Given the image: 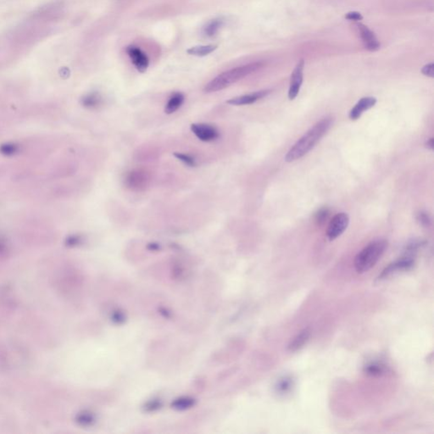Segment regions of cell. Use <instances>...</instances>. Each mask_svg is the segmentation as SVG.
<instances>
[{"instance_id":"obj_20","label":"cell","mask_w":434,"mask_h":434,"mask_svg":"<svg viewBox=\"0 0 434 434\" xmlns=\"http://www.w3.org/2000/svg\"><path fill=\"white\" fill-rule=\"evenodd\" d=\"M173 154H174V156L176 157L177 160L184 163L187 166H191V167L196 166V160H195V158L192 157L191 155H189V154L179 153V152H176V153H174Z\"/></svg>"},{"instance_id":"obj_13","label":"cell","mask_w":434,"mask_h":434,"mask_svg":"<svg viewBox=\"0 0 434 434\" xmlns=\"http://www.w3.org/2000/svg\"><path fill=\"white\" fill-rule=\"evenodd\" d=\"M310 329H304L301 332H300V333H298L297 335L295 336L293 340L290 342V344L288 345V349L290 351H296L298 349L302 348L310 339Z\"/></svg>"},{"instance_id":"obj_10","label":"cell","mask_w":434,"mask_h":434,"mask_svg":"<svg viewBox=\"0 0 434 434\" xmlns=\"http://www.w3.org/2000/svg\"><path fill=\"white\" fill-rule=\"evenodd\" d=\"M358 30L360 32L362 42L364 43L365 48H367L369 51L374 52L377 51L380 48L379 42L377 40V37L374 34L372 31H370L368 28V26H366L364 24H358Z\"/></svg>"},{"instance_id":"obj_8","label":"cell","mask_w":434,"mask_h":434,"mask_svg":"<svg viewBox=\"0 0 434 434\" xmlns=\"http://www.w3.org/2000/svg\"><path fill=\"white\" fill-rule=\"evenodd\" d=\"M127 53L131 59L132 64L139 72L144 73L147 70L150 65V59L147 54L142 51L140 48L133 45H130L127 48Z\"/></svg>"},{"instance_id":"obj_16","label":"cell","mask_w":434,"mask_h":434,"mask_svg":"<svg viewBox=\"0 0 434 434\" xmlns=\"http://www.w3.org/2000/svg\"><path fill=\"white\" fill-rule=\"evenodd\" d=\"M223 20H211L204 26L203 33L207 38H213L218 33L219 30L221 28V26H223Z\"/></svg>"},{"instance_id":"obj_17","label":"cell","mask_w":434,"mask_h":434,"mask_svg":"<svg viewBox=\"0 0 434 434\" xmlns=\"http://www.w3.org/2000/svg\"><path fill=\"white\" fill-rule=\"evenodd\" d=\"M217 48V45H199V46H195V47L189 48L187 50V53L190 55H194V56L204 57L208 54H211L212 52H214Z\"/></svg>"},{"instance_id":"obj_26","label":"cell","mask_w":434,"mask_h":434,"mask_svg":"<svg viewBox=\"0 0 434 434\" xmlns=\"http://www.w3.org/2000/svg\"><path fill=\"white\" fill-rule=\"evenodd\" d=\"M148 248L150 249H152V250H157V249H159L160 246L158 245L157 243H150L149 246H148Z\"/></svg>"},{"instance_id":"obj_18","label":"cell","mask_w":434,"mask_h":434,"mask_svg":"<svg viewBox=\"0 0 434 434\" xmlns=\"http://www.w3.org/2000/svg\"><path fill=\"white\" fill-rule=\"evenodd\" d=\"M384 371L385 366L379 363H370L366 367V372L371 376H380L381 374L384 373Z\"/></svg>"},{"instance_id":"obj_2","label":"cell","mask_w":434,"mask_h":434,"mask_svg":"<svg viewBox=\"0 0 434 434\" xmlns=\"http://www.w3.org/2000/svg\"><path fill=\"white\" fill-rule=\"evenodd\" d=\"M263 66L261 62H255L250 64L242 65L239 67L233 68L227 70L223 73L218 75L204 87L205 93H214L220 90H223L231 86L233 83L242 80L244 77H248L250 74L256 72Z\"/></svg>"},{"instance_id":"obj_23","label":"cell","mask_w":434,"mask_h":434,"mask_svg":"<svg viewBox=\"0 0 434 434\" xmlns=\"http://www.w3.org/2000/svg\"><path fill=\"white\" fill-rule=\"evenodd\" d=\"M421 73L427 77H434V64L430 63V64L426 65L423 68L421 69Z\"/></svg>"},{"instance_id":"obj_19","label":"cell","mask_w":434,"mask_h":434,"mask_svg":"<svg viewBox=\"0 0 434 434\" xmlns=\"http://www.w3.org/2000/svg\"><path fill=\"white\" fill-rule=\"evenodd\" d=\"M416 220L420 224V226L423 227H428L431 226V217L426 211H420L416 215Z\"/></svg>"},{"instance_id":"obj_4","label":"cell","mask_w":434,"mask_h":434,"mask_svg":"<svg viewBox=\"0 0 434 434\" xmlns=\"http://www.w3.org/2000/svg\"><path fill=\"white\" fill-rule=\"evenodd\" d=\"M151 182L150 173L144 169L131 170L125 176L124 184L127 189L133 192H144Z\"/></svg>"},{"instance_id":"obj_1","label":"cell","mask_w":434,"mask_h":434,"mask_svg":"<svg viewBox=\"0 0 434 434\" xmlns=\"http://www.w3.org/2000/svg\"><path fill=\"white\" fill-rule=\"evenodd\" d=\"M333 119L325 117L310 128L288 150L285 161L294 162L309 153L332 128Z\"/></svg>"},{"instance_id":"obj_3","label":"cell","mask_w":434,"mask_h":434,"mask_svg":"<svg viewBox=\"0 0 434 434\" xmlns=\"http://www.w3.org/2000/svg\"><path fill=\"white\" fill-rule=\"evenodd\" d=\"M387 247L386 240H375L358 253L354 259V268L358 273H364L372 268L385 252Z\"/></svg>"},{"instance_id":"obj_9","label":"cell","mask_w":434,"mask_h":434,"mask_svg":"<svg viewBox=\"0 0 434 434\" xmlns=\"http://www.w3.org/2000/svg\"><path fill=\"white\" fill-rule=\"evenodd\" d=\"M271 93V90H260L257 92H254L249 94H245V95L239 96L235 97L233 99L227 100V103L231 106H248V105H252L256 101H258L260 99L265 98Z\"/></svg>"},{"instance_id":"obj_22","label":"cell","mask_w":434,"mask_h":434,"mask_svg":"<svg viewBox=\"0 0 434 434\" xmlns=\"http://www.w3.org/2000/svg\"><path fill=\"white\" fill-rule=\"evenodd\" d=\"M291 385H292L291 380L284 378V379L282 380L280 383H278V390L280 392H283L284 393V392H287V390H290Z\"/></svg>"},{"instance_id":"obj_25","label":"cell","mask_w":434,"mask_h":434,"mask_svg":"<svg viewBox=\"0 0 434 434\" xmlns=\"http://www.w3.org/2000/svg\"><path fill=\"white\" fill-rule=\"evenodd\" d=\"M426 148H428V150H433L434 149V137H431L429 140L426 143Z\"/></svg>"},{"instance_id":"obj_7","label":"cell","mask_w":434,"mask_h":434,"mask_svg":"<svg viewBox=\"0 0 434 434\" xmlns=\"http://www.w3.org/2000/svg\"><path fill=\"white\" fill-rule=\"evenodd\" d=\"M304 67V61L300 60L291 75L290 86L288 90V99L290 100H294L300 93V87L303 83Z\"/></svg>"},{"instance_id":"obj_24","label":"cell","mask_w":434,"mask_h":434,"mask_svg":"<svg viewBox=\"0 0 434 434\" xmlns=\"http://www.w3.org/2000/svg\"><path fill=\"white\" fill-rule=\"evenodd\" d=\"M345 18L347 20H349V21L358 22V21H361V20L363 19V16L359 12L352 11V12H348V13L346 14L345 15Z\"/></svg>"},{"instance_id":"obj_15","label":"cell","mask_w":434,"mask_h":434,"mask_svg":"<svg viewBox=\"0 0 434 434\" xmlns=\"http://www.w3.org/2000/svg\"><path fill=\"white\" fill-rule=\"evenodd\" d=\"M103 99L101 95L97 92L90 93L84 96L82 99V105L85 108L95 109L102 105Z\"/></svg>"},{"instance_id":"obj_5","label":"cell","mask_w":434,"mask_h":434,"mask_svg":"<svg viewBox=\"0 0 434 434\" xmlns=\"http://www.w3.org/2000/svg\"><path fill=\"white\" fill-rule=\"evenodd\" d=\"M349 223V217L348 214L341 212L333 217L329 222L326 230V236L330 241L338 239L347 229Z\"/></svg>"},{"instance_id":"obj_21","label":"cell","mask_w":434,"mask_h":434,"mask_svg":"<svg viewBox=\"0 0 434 434\" xmlns=\"http://www.w3.org/2000/svg\"><path fill=\"white\" fill-rule=\"evenodd\" d=\"M329 213H330V211L327 208L324 207L320 209L319 211H317L315 215V220H316V223L319 224V225L325 223L326 220H327V218H328Z\"/></svg>"},{"instance_id":"obj_12","label":"cell","mask_w":434,"mask_h":434,"mask_svg":"<svg viewBox=\"0 0 434 434\" xmlns=\"http://www.w3.org/2000/svg\"><path fill=\"white\" fill-rule=\"evenodd\" d=\"M413 265H414V260L412 258L404 257L386 267V269L383 271V273L381 275V278H387L390 275L393 274L397 271L409 270V269L412 268Z\"/></svg>"},{"instance_id":"obj_6","label":"cell","mask_w":434,"mask_h":434,"mask_svg":"<svg viewBox=\"0 0 434 434\" xmlns=\"http://www.w3.org/2000/svg\"><path fill=\"white\" fill-rule=\"evenodd\" d=\"M191 131L203 142H212L217 140L220 136L219 131L212 125L206 123H195L191 125Z\"/></svg>"},{"instance_id":"obj_11","label":"cell","mask_w":434,"mask_h":434,"mask_svg":"<svg viewBox=\"0 0 434 434\" xmlns=\"http://www.w3.org/2000/svg\"><path fill=\"white\" fill-rule=\"evenodd\" d=\"M377 103V99L374 97H365L358 101L348 114V117L352 121H356L361 117L365 111L372 108Z\"/></svg>"},{"instance_id":"obj_14","label":"cell","mask_w":434,"mask_h":434,"mask_svg":"<svg viewBox=\"0 0 434 434\" xmlns=\"http://www.w3.org/2000/svg\"><path fill=\"white\" fill-rule=\"evenodd\" d=\"M184 99H185V97L182 93H174L166 104L165 112L168 115L173 114L182 106V104L184 102Z\"/></svg>"}]
</instances>
